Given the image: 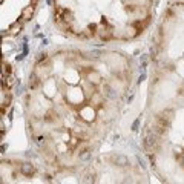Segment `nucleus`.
<instances>
[{
  "label": "nucleus",
  "instance_id": "obj_15",
  "mask_svg": "<svg viewBox=\"0 0 184 184\" xmlns=\"http://www.w3.org/2000/svg\"><path fill=\"white\" fill-rule=\"evenodd\" d=\"M63 20H66L67 23H74V14H72L71 11L64 9V12H63Z\"/></svg>",
  "mask_w": 184,
  "mask_h": 184
},
{
  "label": "nucleus",
  "instance_id": "obj_17",
  "mask_svg": "<svg viewBox=\"0 0 184 184\" xmlns=\"http://www.w3.org/2000/svg\"><path fill=\"white\" fill-rule=\"evenodd\" d=\"M66 77H69V81H71V83H77V80H78V74H77L75 71L67 72V75H66Z\"/></svg>",
  "mask_w": 184,
  "mask_h": 184
},
{
  "label": "nucleus",
  "instance_id": "obj_21",
  "mask_svg": "<svg viewBox=\"0 0 184 184\" xmlns=\"http://www.w3.org/2000/svg\"><path fill=\"white\" fill-rule=\"evenodd\" d=\"M149 161H150V164L155 167V163H156V159H155V155H152V153H149Z\"/></svg>",
  "mask_w": 184,
  "mask_h": 184
},
{
  "label": "nucleus",
  "instance_id": "obj_2",
  "mask_svg": "<svg viewBox=\"0 0 184 184\" xmlns=\"http://www.w3.org/2000/svg\"><path fill=\"white\" fill-rule=\"evenodd\" d=\"M34 11H35V6L29 3L28 6H25V8H23V11H21V15H20V20H21L23 23L29 21V20L32 18V15H34Z\"/></svg>",
  "mask_w": 184,
  "mask_h": 184
},
{
  "label": "nucleus",
  "instance_id": "obj_8",
  "mask_svg": "<svg viewBox=\"0 0 184 184\" xmlns=\"http://www.w3.org/2000/svg\"><path fill=\"white\" fill-rule=\"evenodd\" d=\"M98 37H100L101 40L107 41V40H110V38L113 37V32H112V29H110V28L101 26V28H100V31H98Z\"/></svg>",
  "mask_w": 184,
  "mask_h": 184
},
{
  "label": "nucleus",
  "instance_id": "obj_6",
  "mask_svg": "<svg viewBox=\"0 0 184 184\" xmlns=\"http://www.w3.org/2000/svg\"><path fill=\"white\" fill-rule=\"evenodd\" d=\"M101 80H103V77H101V74L98 72V71H92V69H90V71L87 72V81H90L92 84H100L101 83Z\"/></svg>",
  "mask_w": 184,
  "mask_h": 184
},
{
  "label": "nucleus",
  "instance_id": "obj_5",
  "mask_svg": "<svg viewBox=\"0 0 184 184\" xmlns=\"http://www.w3.org/2000/svg\"><path fill=\"white\" fill-rule=\"evenodd\" d=\"M140 32H141V31L138 29L135 25H129V26L124 28V35H123V38H126V40H129V38H135Z\"/></svg>",
  "mask_w": 184,
  "mask_h": 184
},
{
  "label": "nucleus",
  "instance_id": "obj_4",
  "mask_svg": "<svg viewBox=\"0 0 184 184\" xmlns=\"http://www.w3.org/2000/svg\"><path fill=\"white\" fill-rule=\"evenodd\" d=\"M20 173L25 176H32L35 173V166L32 163H23L20 164Z\"/></svg>",
  "mask_w": 184,
  "mask_h": 184
},
{
  "label": "nucleus",
  "instance_id": "obj_23",
  "mask_svg": "<svg viewBox=\"0 0 184 184\" xmlns=\"http://www.w3.org/2000/svg\"><path fill=\"white\" fill-rule=\"evenodd\" d=\"M90 57H95V58H98V57H100V52H98V51H94V52H90Z\"/></svg>",
  "mask_w": 184,
  "mask_h": 184
},
{
  "label": "nucleus",
  "instance_id": "obj_1",
  "mask_svg": "<svg viewBox=\"0 0 184 184\" xmlns=\"http://www.w3.org/2000/svg\"><path fill=\"white\" fill-rule=\"evenodd\" d=\"M80 117H81L84 121H87V123L94 121V120H95V117H97V112H95L94 106H90V104L83 106V107L80 109Z\"/></svg>",
  "mask_w": 184,
  "mask_h": 184
},
{
  "label": "nucleus",
  "instance_id": "obj_19",
  "mask_svg": "<svg viewBox=\"0 0 184 184\" xmlns=\"http://www.w3.org/2000/svg\"><path fill=\"white\" fill-rule=\"evenodd\" d=\"M150 57L155 60L156 57H158V44H155V46H152V49H150Z\"/></svg>",
  "mask_w": 184,
  "mask_h": 184
},
{
  "label": "nucleus",
  "instance_id": "obj_20",
  "mask_svg": "<svg viewBox=\"0 0 184 184\" xmlns=\"http://www.w3.org/2000/svg\"><path fill=\"white\" fill-rule=\"evenodd\" d=\"M138 127H140V118H136V120L133 121V124H132V130H133V132H136V130H138Z\"/></svg>",
  "mask_w": 184,
  "mask_h": 184
},
{
  "label": "nucleus",
  "instance_id": "obj_24",
  "mask_svg": "<svg viewBox=\"0 0 184 184\" xmlns=\"http://www.w3.org/2000/svg\"><path fill=\"white\" fill-rule=\"evenodd\" d=\"M144 80H146V74L143 72V74L140 75V78H138V83H141V81H144Z\"/></svg>",
  "mask_w": 184,
  "mask_h": 184
},
{
  "label": "nucleus",
  "instance_id": "obj_13",
  "mask_svg": "<svg viewBox=\"0 0 184 184\" xmlns=\"http://www.w3.org/2000/svg\"><path fill=\"white\" fill-rule=\"evenodd\" d=\"M95 84H92L90 81H87L83 87H84V94H86V98H90L92 95L95 94V87H94Z\"/></svg>",
  "mask_w": 184,
  "mask_h": 184
},
{
  "label": "nucleus",
  "instance_id": "obj_18",
  "mask_svg": "<svg viewBox=\"0 0 184 184\" xmlns=\"http://www.w3.org/2000/svg\"><path fill=\"white\" fill-rule=\"evenodd\" d=\"M90 156H92V153H90L89 150H83V152H80V159H81V161H89Z\"/></svg>",
  "mask_w": 184,
  "mask_h": 184
},
{
  "label": "nucleus",
  "instance_id": "obj_9",
  "mask_svg": "<svg viewBox=\"0 0 184 184\" xmlns=\"http://www.w3.org/2000/svg\"><path fill=\"white\" fill-rule=\"evenodd\" d=\"M89 100H90V106H94V107H97V109H101V104H103V95H101V94L95 92V94L92 95Z\"/></svg>",
  "mask_w": 184,
  "mask_h": 184
},
{
  "label": "nucleus",
  "instance_id": "obj_10",
  "mask_svg": "<svg viewBox=\"0 0 184 184\" xmlns=\"http://www.w3.org/2000/svg\"><path fill=\"white\" fill-rule=\"evenodd\" d=\"M55 26H57L60 31H63V32H67V31H71V26H72V23H67L66 20L60 18V20H55Z\"/></svg>",
  "mask_w": 184,
  "mask_h": 184
},
{
  "label": "nucleus",
  "instance_id": "obj_7",
  "mask_svg": "<svg viewBox=\"0 0 184 184\" xmlns=\"http://www.w3.org/2000/svg\"><path fill=\"white\" fill-rule=\"evenodd\" d=\"M21 28H23V21L21 20H17V21H14L12 25L8 28V34L9 35H18L21 32Z\"/></svg>",
  "mask_w": 184,
  "mask_h": 184
},
{
  "label": "nucleus",
  "instance_id": "obj_12",
  "mask_svg": "<svg viewBox=\"0 0 184 184\" xmlns=\"http://www.w3.org/2000/svg\"><path fill=\"white\" fill-rule=\"evenodd\" d=\"M40 83H41L40 77H38L35 72H32V74H31V77H29V81H28L29 89H37V87L40 86Z\"/></svg>",
  "mask_w": 184,
  "mask_h": 184
},
{
  "label": "nucleus",
  "instance_id": "obj_3",
  "mask_svg": "<svg viewBox=\"0 0 184 184\" xmlns=\"http://www.w3.org/2000/svg\"><path fill=\"white\" fill-rule=\"evenodd\" d=\"M156 117H158L161 121H163L166 126H169V124L172 123V120H173V110H172V109H164L159 115H156Z\"/></svg>",
  "mask_w": 184,
  "mask_h": 184
},
{
  "label": "nucleus",
  "instance_id": "obj_16",
  "mask_svg": "<svg viewBox=\"0 0 184 184\" xmlns=\"http://www.w3.org/2000/svg\"><path fill=\"white\" fill-rule=\"evenodd\" d=\"M11 74H12V66L3 61V69H2V75L5 77V75H11Z\"/></svg>",
  "mask_w": 184,
  "mask_h": 184
},
{
  "label": "nucleus",
  "instance_id": "obj_14",
  "mask_svg": "<svg viewBox=\"0 0 184 184\" xmlns=\"http://www.w3.org/2000/svg\"><path fill=\"white\" fill-rule=\"evenodd\" d=\"M43 87H44V90H46V95H48V97H52L54 92H51V89H54V90H55V84H54L52 81H48V83H46Z\"/></svg>",
  "mask_w": 184,
  "mask_h": 184
},
{
  "label": "nucleus",
  "instance_id": "obj_22",
  "mask_svg": "<svg viewBox=\"0 0 184 184\" xmlns=\"http://www.w3.org/2000/svg\"><path fill=\"white\" fill-rule=\"evenodd\" d=\"M176 159L179 161V164H181V166H184V153H181V155H176Z\"/></svg>",
  "mask_w": 184,
  "mask_h": 184
},
{
  "label": "nucleus",
  "instance_id": "obj_11",
  "mask_svg": "<svg viewBox=\"0 0 184 184\" xmlns=\"http://www.w3.org/2000/svg\"><path fill=\"white\" fill-rule=\"evenodd\" d=\"M112 161H113V164L118 166V167H126L127 166V156H124V155H115L112 158Z\"/></svg>",
  "mask_w": 184,
  "mask_h": 184
}]
</instances>
